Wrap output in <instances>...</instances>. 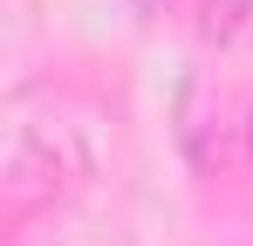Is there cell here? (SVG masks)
<instances>
[{"mask_svg": "<svg viewBox=\"0 0 253 246\" xmlns=\"http://www.w3.org/2000/svg\"><path fill=\"white\" fill-rule=\"evenodd\" d=\"M89 171H96V151H89L83 123L55 117V110H14L7 130H0V192H7V212H42L62 192H76Z\"/></svg>", "mask_w": 253, "mask_h": 246, "instance_id": "obj_1", "label": "cell"}, {"mask_svg": "<svg viewBox=\"0 0 253 246\" xmlns=\"http://www.w3.org/2000/svg\"><path fill=\"white\" fill-rule=\"evenodd\" d=\"M199 41L206 48H247L253 41V0H199Z\"/></svg>", "mask_w": 253, "mask_h": 246, "instance_id": "obj_2", "label": "cell"}, {"mask_svg": "<svg viewBox=\"0 0 253 246\" xmlns=\"http://www.w3.org/2000/svg\"><path fill=\"white\" fill-rule=\"evenodd\" d=\"M240 130H247V164H253V110H247V123H240Z\"/></svg>", "mask_w": 253, "mask_h": 246, "instance_id": "obj_3", "label": "cell"}, {"mask_svg": "<svg viewBox=\"0 0 253 246\" xmlns=\"http://www.w3.org/2000/svg\"><path fill=\"white\" fill-rule=\"evenodd\" d=\"M137 7H144V14H165V0H137Z\"/></svg>", "mask_w": 253, "mask_h": 246, "instance_id": "obj_4", "label": "cell"}]
</instances>
